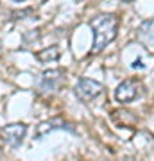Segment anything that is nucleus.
<instances>
[{"label": "nucleus", "mask_w": 154, "mask_h": 161, "mask_svg": "<svg viewBox=\"0 0 154 161\" xmlns=\"http://www.w3.org/2000/svg\"><path fill=\"white\" fill-rule=\"evenodd\" d=\"M14 2H23V0H14Z\"/></svg>", "instance_id": "11"}, {"label": "nucleus", "mask_w": 154, "mask_h": 161, "mask_svg": "<svg viewBox=\"0 0 154 161\" xmlns=\"http://www.w3.org/2000/svg\"><path fill=\"white\" fill-rule=\"evenodd\" d=\"M25 134H27V125L20 124V122L18 124H9V125L0 129V140L9 149H18L22 145Z\"/></svg>", "instance_id": "3"}, {"label": "nucleus", "mask_w": 154, "mask_h": 161, "mask_svg": "<svg viewBox=\"0 0 154 161\" xmlns=\"http://www.w3.org/2000/svg\"><path fill=\"white\" fill-rule=\"evenodd\" d=\"M56 129H68L70 132H75V131H74V127L70 125V124H66L63 118H52V120L43 122V124H40V125H38L36 138H43L45 134H48V132H54Z\"/></svg>", "instance_id": "7"}, {"label": "nucleus", "mask_w": 154, "mask_h": 161, "mask_svg": "<svg viewBox=\"0 0 154 161\" xmlns=\"http://www.w3.org/2000/svg\"><path fill=\"white\" fill-rule=\"evenodd\" d=\"M36 59L40 63H54L59 59V48L56 45L48 47V48H43V50L36 52Z\"/></svg>", "instance_id": "8"}, {"label": "nucleus", "mask_w": 154, "mask_h": 161, "mask_svg": "<svg viewBox=\"0 0 154 161\" xmlns=\"http://www.w3.org/2000/svg\"><path fill=\"white\" fill-rule=\"evenodd\" d=\"M11 14H13V20H25L29 14H34V11L32 9H23V11H14Z\"/></svg>", "instance_id": "9"}, {"label": "nucleus", "mask_w": 154, "mask_h": 161, "mask_svg": "<svg viewBox=\"0 0 154 161\" xmlns=\"http://www.w3.org/2000/svg\"><path fill=\"white\" fill-rule=\"evenodd\" d=\"M120 18L111 13H102L90 20V27L93 31V45L90 48V56H97L117 38L118 34Z\"/></svg>", "instance_id": "1"}, {"label": "nucleus", "mask_w": 154, "mask_h": 161, "mask_svg": "<svg viewBox=\"0 0 154 161\" xmlns=\"http://www.w3.org/2000/svg\"><path fill=\"white\" fill-rule=\"evenodd\" d=\"M140 92H142L140 80L126 79L117 86V90H115V98H117L120 104H129V102H133L134 98H138Z\"/></svg>", "instance_id": "5"}, {"label": "nucleus", "mask_w": 154, "mask_h": 161, "mask_svg": "<svg viewBox=\"0 0 154 161\" xmlns=\"http://www.w3.org/2000/svg\"><path fill=\"white\" fill-rule=\"evenodd\" d=\"M136 40L140 45H143L149 52L154 54V18L143 20L140 27L136 29Z\"/></svg>", "instance_id": "6"}, {"label": "nucleus", "mask_w": 154, "mask_h": 161, "mask_svg": "<svg viewBox=\"0 0 154 161\" xmlns=\"http://www.w3.org/2000/svg\"><path fill=\"white\" fill-rule=\"evenodd\" d=\"M122 2H127V4H129V2H134V0H122Z\"/></svg>", "instance_id": "10"}, {"label": "nucleus", "mask_w": 154, "mask_h": 161, "mask_svg": "<svg viewBox=\"0 0 154 161\" xmlns=\"http://www.w3.org/2000/svg\"><path fill=\"white\" fill-rule=\"evenodd\" d=\"M65 82V70H45L40 79V92L45 95H52L61 90Z\"/></svg>", "instance_id": "4"}, {"label": "nucleus", "mask_w": 154, "mask_h": 161, "mask_svg": "<svg viewBox=\"0 0 154 161\" xmlns=\"http://www.w3.org/2000/svg\"><path fill=\"white\" fill-rule=\"evenodd\" d=\"M74 93L81 102H91L104 93V86L93 79H79L74 86Z\"/></svg>", "instance_id": "2"}]
</instances>
